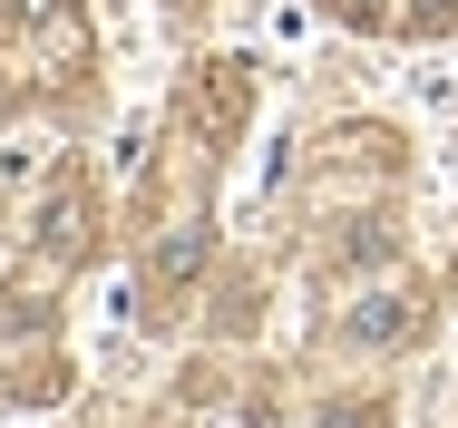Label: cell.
<instances>
[{"label": "cell", "mask_w": 458, "mask_h": 428, "mask_svg": "<svg viewBox=\"0 0 458 428\" xmlns=\"http://www.w3.org/2000/svg\"><path fill=\"white\" fill-rule=\"evenodd\" d=\"M312 428H390V419H380V399H332Z\"/></svg>", "instance_id": "obj_5"}, {"label": "cell", "mask_w": 458, "mask_h": 428, "mask_svg": "<svg viewBox=\"0 0 458 428\" xmlns=\"http://www.w3.org/2000/svg\"><path fill=\"white\" fill-rule=\"evenodd\" d=\"M79 224H89V205H79V185L49 205V254H79Z\"/></svg>", "instance_id": "obj_3"}, {"label": "cell", "mask_w": 458, "mask_h": 428, "mask_svg": "<svg viewBox=\"0 0 458 428\" xmlns=\"http://www.w3.org/2000/svg\"><path fill=\"white\" fill-rule=\"evenodd\" d=\"M322 10H342V20H361V29L380 20V0H322Z\"/></svg>", "instance_id": "obj_6"}, {"label": "cell", "mask_w": 458, "mask_h": 428, "mask_svg": "<svg viewBox=\"0 0 458 428\" xmlns=\"http://www.w3.org/2000/svg\"><path fill=\"white\" fill-rule=\"evenodd\" d=\"M195 263H205V234H176V244H166V254H157V282H185V273H195Z\"/></svg>", "instance_id": "obj_4"}, {"label": "cell", "mask_w": 458, "mask_h": 428, "mask_svg": "<svg viewBox=\"0 0 458 428\" xmlns=\"http://www.w3.org/2000/svg\"><path fill=\"white\" fill-rule=\"evenodd\" d=\"M342 331H352V341H370V350H380V341H410V331H420V302H410V292H370Z\"/></svg>", "instance_id": "obj_2"}, {"label": "cell", "mask_w": 458, "mask_h": 428, "mask_svg": "<svg viewBox=\"0 0 458 428\" xmlns=\"http://www.w3.org/2000/svg\"><path fill=\"white\" fill-rule=\"evenodd\" d=\"M244 97H254V69H244V59H215L205 79L185 88V117H195L205 137H234V127H244Z\"/></svg>", "instance_id": "obj_1"}]
</instances>
